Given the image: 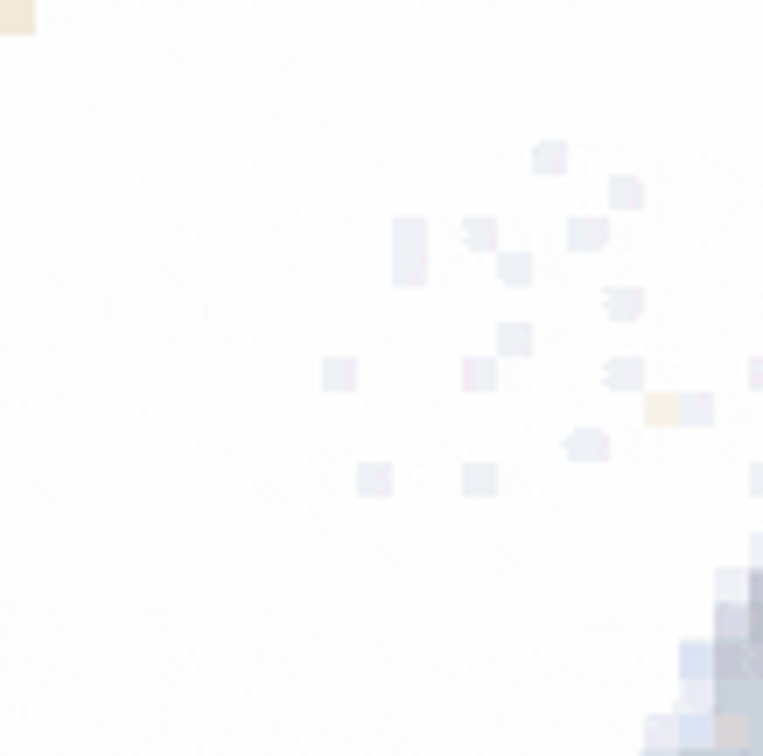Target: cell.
<instances>
[{
	"label": "cell",
	"mask_w": 763,
	"mask_h": 756,
	"mask_svg": "<svg viewBox=\"0 0 763 756\" xmlns=\"http://www.w3.org/2000/svg\"><path fill=\"white\" fill-rule=\"evenodd\" d=\"M750 610H763V567L750 575Z\"/></svg>",
	"instance_id": "1"
}]
</instances>
